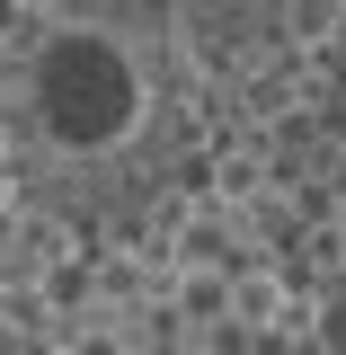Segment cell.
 Masks as SVG:
<instances>
[{
  "label": "cell",
  "mask_w": 346,
  "mask_h": 355,
  "mask_svg": "<svg viewBox=\"0 0 346 355\" xmlns=\"http://www.w3.org/2000/svg\"><path fill=\"white\" fill-rule=\"evenodd\" d=\"M27 107L53 151H116L142 125V71L98 27H53L27 62Z\"/></svg>",
  "instance_id": "1"
},
{
  "label": "cell",
  "mask_w": 346,
  "mask_h": 355,
  "mask_svg": "<svg viewBox=\"0 0 346 355\" xmlns=\"http://www.w3.org/2000/svg\"><path fill=\"white\" fill-rule=\"evenodd\" d=\"M338 27H346V0H284V44L320 53V44H338Z\"/></svg>",
  "instance_id": "2"
},
{
  "label": "cell",
  "mask_w": 346,
  "mask_h": 355,
  "mask_svg": "<svg viewBox=\"0 0 346 355\" xmlns=\"http://www.w3.org/2000/svg\"><path fill=\"white\" fill-rule=\"evenodd\" d=\"M222 196H231V205H240V196H258V151H222Z\"/></svg>",
  "instance_id": "3"
},
{
  "label": "cell",
  "mask_w": 346,
  "mask_h": 355,
  "mask_svg": "<svg viewBox=\"0 0 346 355\" xmlns=\"http://www.w3.org/2000/svg\"><path fill=\"white\" fill-rule=\"evenodd\" d=\"M311 258H320V266H346V231H338V222L311 231Z\"/></svg>",
  "instance_id": "4"
},
{
  "label": "cell",
  "mask_w": 346,
  "mask_h": 355,
  "mask_svg": "<svg viewBox=\"0 0 346 355\" xmlns=\"http://www.w3.org/2000/svg\"><path fill=\"white\" fill-rule=\"evenodd\" d=\"M0 355H27V329H18L9 311H0Z\"/></svg>",
  "instance_id": "5"
},
{
  "label": "cell",
  "mask_w": 346,
  "mask_h": 355,
  "mask_svg": "<svg viewBox=\"0 0 346 355\" xmlns=\"http://www.w3.org/2000/svg\"><path fill=\"white\" fill-rule=\"evenodd\" d=\"M0 169H9V125H0Z\"/></svg>",
  "instance_id": "6"
},
{
  "label": "cell",
  "mask_w": 346,
  "mask_h": 355,
  "mask_svg": "<svg viewBox=\"0 0 346 355\" xmlns=\"http://www.w3.org/2000/svg\"><path fill=\"white\" fill-rule=\"evenodd\" d=\"M338 196H346V151H338Z\"/></svg>",
  "instance_id": "7"
},
{
  "label": "cell",
  "mask_w": 346,
  "mask_h": 355,
  "mask_svg": "<svg viewBox=\"0 0 346 355\" xmlns=\"http://www.w3.org/2000/svg\"><path fill=\"white\" fill-rule=\"evenodd\" d=\"M0 18H18V0H0Z\"/></svg>",
  "instance_id": "8"
}]
</instances>
